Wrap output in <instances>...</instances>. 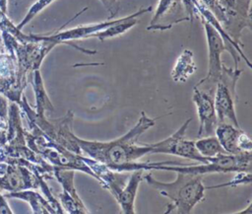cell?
I'll use <instances>...</instances> for the list:
<instances>
[{
	"label": "cell",
	"mask_w": 252,
	"mask_h": 214,
	"mask_svg": "<svg viewBox=\"0 0 252 214\" xmlns=\"http://www.w3.org/2000/svg\"><path fill=\"white\" fill-rule=\"evenodd\" d=\"M211 11L214 9L216 3H217V0H201Z\"/></svg>",
	"instance_id": "cell-23"
},
{
	"label": "cell",
	"mask_w": 252,
	"mask_h": 214,
	"mask_svg": "<svg viewBox=\"0 0 252 214\" xmlns=\"http://www.w3.org/2000/svg\"><path fill=\"white\" fill-rule=\"evenodd\" d=\"M202 178V175L180 172H176V178L171 182L158 180L151 173L144 177L150 186L169 199L164 211L165 214L191 213L195 205L205 198L206 186L203 184Z\"/></svg>",
	"instance_id": "cell-2"
},
{
	"label": "cell",
	"mask_w": 252,
	"mask_h": 214,
	"mask_svg": "<svg viewBox=\"0 0 252 214\" xmlns=\"http://www.w3.org/2000/svg\"><path fill=\"white\" fill-rule=\"evenodd\" d=\"M7 4H8V0H0V9L7 13Z\"/></svg>",
	"instance_id": "cell-24"
},
{
	"label": "cell",
	"mask_w": 252,
	"mask_h": 214,
	"mask_svg": "<svg viewBox=\"0 0 252 214\" xmlns=\"http://www.w3.org/2000/svg\"><path fill=\"white\" fill-rule=\"evenodd\" d=\"M201 21L205 29L208 43V73L194 87L214 93L223 65L220 57L223 51H228V48L216 29L205 20L201 19Z\"/></svg>",
	"instance_id": "cell-5"
},
{
	"label": "cell",
	"mask_w": 252,
	"mask_h": 214,
	"mask_svg": "<svg viewBox=\"0 0 252 214\" xmlns=\"http://www.w3.org/2000/svg\"><path fill=\"white\" fill-rule=\"evenodd\" d=\"M195 147L198 150V152L206 158H213L220 154L226 153L221 147L218 138L216 136L211 135L204 136L203 138H199L198 140H196Z\"/></svg>",
	"instance_id": "cell-17"
},
{
	"label": "cell",
	"mask_w": 252,
	"mask_h": 214,
	"mask_svg": "<svg viewBox=\"0 0 252 214\" xmlns=\"http://www.w3.org/2000/svg\"><path fill=\"white\" fill-rule=\"evenodd\" d=\"M155 123L156 118H151L142 111L137 123L117 139L102 142L85 140L77 136L76 141L83 155L106 165L113 171L128 172L131 163L137 162L147 154H153L151 144H140L138 139Z\"/></svg>",
	"instance_id": "cell-1"
},
{
	"label": "cell",
	"mask_w": 252,
	"mask_h": 214,
	"mask_svg": "<svg viewBox=\"0 0 252 214\" xmlns=\"http://www.w3.org/2000/svg\"><path fill=\"white\" fill-rule=\"evenodd\" d=\"M197 70V65L194 61V54L190 49H184L177 57L172 70L171 78L174 82H186Z\"/></svg>",
	"instance_id": "cell-15"
},
{
	"label": "cell",
	"mask_w": 252,
	"mask_h": 214,
	"mask_svg": "<svg viewBox=\"0 0 252 214\" xmlns=\"http://www.w3.org/2000/svg\"><path fill=\"white\" fill-rule=\"evenodd\" d=\"M30 82L33 88L34 97H35V107H34L35 113L37 115H45L46 111L54 110V107L45 91L43 80H42L39 69L33 71L30 79Z\"/></svg>",
	"instance_id": "cell-16"
},
{
	"label": "cell",
	"mask_w": 252,
	"mask_h": 214,
	"mask_svg": "<svg viewBox=\"0 0 252 214\" xmlns=\"http://www.w3.org/2000/svg\"><path fill=\"white\" fill-rule=\"evenodd\" d=\"M192 118L187 119L173 134L156 143H152L153 154H170L178 157L190 159L201 164L210 163L212 158L202 156L195 147V141L187 140L184 137L185 131L188 128Z\"/></svg>",
	"instance_id": "cell-6"
},
{
	"label": "cell",
	"mask_w": 252,
	"mask_h": 214,
	"mask_svg": "<svg viewBox=\"0 0 252 214\" xmlns=\"http://www.w3.org/2000/svg\"><path fill=\"white\" fill-rule=\"evenodd\" d=\"M2 40L5 50H0V94L18 104L24 91L18 83L17 57L12 45L6 39Z\"/></svg>",
	"instance_id": "cell-7"
},
{
	"label": "cell",
	"mask_w": 252,
	"mask_h": 214,
	"mask_svg": "<svg viewBox=\"0 0 252 214\" xmlns=\"http://www.w3.org/2000/svg\"><path fill=\"white\" fill-rule=\"evenodd\" d=\"M190 21L182 0H159L148 31H166L174 25Z\"/></svg>",
	"instance_id": "cell-9"
},
{
	"label": "cell",
	"mask_w": 252,
	"mask_h": 214,
	"mask_svg": "<svg viewBox=\"0 0 252 214\" xmlns=\"http://www.w3.org/2000/svg\"><path fill=\"white\" fill-rule=\"evenodd\" d=\"M55 0H36L29 9L26 16L23 18V20L17 25V28L19 30H23V28L28 25L37 14H39L44 8H46L48 5H50Z\"/></svg>",
	"instance_id": "cell-18"
},
{
	"label": "cell",
	"mask_w": 252,
	"mask_h": 214,
	"mask_svg": "<svg viewBox=\"0 0 252 214\" xmlns=\"http://www.w3.org/2000/svg\"><path fill=\"white\" fill-rule=\"evenodd\" d=\"M24 118L29 125V129L24 128L26 143L32 151L40 155L54 168L80 171L94 178L92 170L84 162L83 155L69 151L47 136L32 120Z\"/></svg>",
	"instance_id": "cell-3"
},
{
	"label": "cell",
	"mask_w": 252,
	"mask_h": 214,
	"mask_svg": "<svg viewBox=\"0 0 252 214\" xmlns=\"http://www.w3.org/2000/svg\"><path fill=\"white\" fill-rule=\"evenodd\" d=\"M143 179V170L132 171L129 176L128 181L125 186L116 197V201L121 208V212L124 214H134L135 211V199L140 182Z\"/></svg>",
	"instance_id": "cell-12"
},
{
	"label": "cell",
	"mask_w": 252,
	"mask_h": 214,
	"mask_svg": "<svg viewBox=\"0 0 252 214\" xmlns=\"http://www.w3.org/2000/svg\"><path fill=\"white\" fill-rule=\"evenodd\" d=\"M84 162L94 175V178L116 199L129 178L130 172H116L106 165L83 155Z\"/></svg>",
	"instance_id": "cell-11"
},
{
	"label": "cell",
	"mask_w": 252,
	"mask_h": 214,
	"mask_svg": "<svg viewBox=\"0 0 252 214\" xmlns=\"http://www.w3.org/2000/svg\"><path fill=\"white\" fill-rule=\"evenodd\" d=\"M241 132L242 130L240 127L225 122H218L215 128L216 137L220 141L221 147L227 154L232 155L242 153L238 148V139Z\"/></svg>",
	"instance_id": "cell-14"
},
{
	"label": "cell",
	"mask_w": 252,
	"mask_h": 214,
	"mask_svg": "<svg viewBox=\"0 0 252 214\" xmlns=\"http://www.w3.org/2000/svg\"><path fill=\"white\" fill-rule=\"evenodd\" d=\"M5 197L8 198H18L28 202L32 208V213L35 214H56L52 205L49 201L42 196L39 192L33 189H24L14 192L4 193Z\"/></svg>",
	"instance_id": "cell-13"
},
{
	"label": "cell",
	"mask_w": 252,
	"mask_h": 214,
	"mask_svg": "<svg viewBox=\"0 0 252 214\" xmlns=\"http://www.w3.org/2000/svg\"><path fill=\"white\" fill-rule=\"evenodd\" d=\"M242 73L238 68H227L222 65L221 74L216 84L214 92V105L218 122L230 123L240 127L235 111L237 103L236 83Z\"/></svg>",
	"instance_id": "cell-4"
},
{
	"label": "cell",
	"mask_w": 252,
	"mask_h": 214,
	"mask_svg": "<svg viewBox=\"0 0 252 214\" xmlns=\"http://www.w3.org/2000/svg\"><path fill=\"white\" fill-rule=\"evenodd\" d=\"M74 170L54 168V178L62 186V192L59 193V203L65 213L69 214H86L90 213L83 200L80 198L74 184Z\"/></svg>",
	"instance_id": "cell-8"
},
{
	"label": "cell",
	"mask_w": 252,
	"mask_h": 214,
	"mask_svg": "<svg viewBox=\"0 0 252 214\" xmlns=\"http://www.w3.org/2000/svg\"><path fill=\"white\" fill-rule=\"evenodd\" d=\"M13 210L10 208L6 197L0 192V214H12Z\"/></svg>",
	"instance_id": "cell-22"
},
{
	"label": "cell",
	"mask_w": 252,
	"mask_h": 214,
	"mask_svg": "<svg viewBox=\"0 0 252 214\" xmlns=\"http://www.w3.org/2000/svg\"><path fill=\"white\" fill-rule=\"evenodd\" d=\"M99 1L102 3L104 8L108 12V15H109L108 20H111L113 17H115L119 9L118 0H99Z\"/></svg>",
	"instance_id": "cell-20"
},
{
	"label": "cell",
	"mask_w": 252,
	"mask_h": 214,
	"mask_svg": "<svg viewBox=\"0 0 252 214\" xmlns=\"http://www.w3.org/2000/svg\"><path fill=\"white\" fill-rule=\"evenodd\" d=\"M7 131H8L7 117L0 115V147L6 143Z\"/></svg>",
	"instance_id": "cell-21"
},
{
	"label": "cell",
	"mask_w": 252,
	"mask_h": 214,
	"mask_svg": "<svg viewBox=\"0 0 252 214\" xmlns=\"http://www.w3.org/2000/svg\"><path fill=\"white\" fill-rule=\"evenodd\" d=\"M251 172H236V176L229 180L228 182L218 184V185H211L207 186L206 188H220V187H225V186H234L239 184H247L249 185L251 183Z\"/></svg>",
	"instance_id": "cell-19"
},
{
	"label": "cell",
	"mask_w": 252,
	"mask_h": 214,
	"mask_svg": "<svg viewBox=\"0 0 252 214\" xmlns=\"http://www.w3.org/2000/svg\"><path fill=\"white\" fill-rule=\"evenodd\" d=\"M192 100L196 106L199 117V129L197 136L204 137L212 135L218 124L214 105V93L194 87Z\"/></svg>",
	"instance_id": "cell-10"
}]
</instances>
